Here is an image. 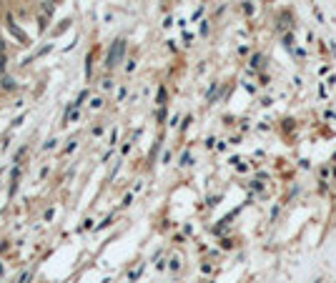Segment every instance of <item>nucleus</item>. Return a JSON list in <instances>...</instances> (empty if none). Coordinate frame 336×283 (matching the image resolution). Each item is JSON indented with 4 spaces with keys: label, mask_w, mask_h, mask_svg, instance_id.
I'll use <instances>...</instances> for the list:
<instances>
[{
    "label": "nucleus",
    "mask_w": 336,
    "mask_h": 283,
    "mask_svg": "<svg viewBox=\"0 0 336 283\" xmlns=\"http://www.w3.org/2000/svg\"><path fill=\"white\" fill-rule=\"evenodd\" d=\"M0 88H3V90H16L18 86H16V80H13L10 76H6L3 80H0Z\"/></svg>",
    "instance_id": "7ed1b4c3"
},
{
    "label": "nucleus",
    "mask_w": 336,
    "mask_h": 283,
    "mask_svg": "<svg viewBox=\"0 0 336 283\" xmlns=\"http://www.w3.org/2000/svg\"><path fill=\"white\" fill-rule=\"evenodd\" d=\"M50 3H53V0H50Z\"/></svg>",
    "instance_id": "6e6552de"
},
{
    "label": "nucleus",
    "mask_w": 336,
    "mask_h": 283,
    "mask_svg": "<svg viewBox=\"0 0 336 283\" xmlns=\"http://www.w3.org/2000/svg\"><path fill=\"white\" fill-rule=\"evenodd\" d=\"M100 88H103V90H113V80H108V78H106V80H103V86H100Z\"/></svg>",
    "instance_id": "423d86ee"
},
{
    "label": "nucleus",
    "mask_w": 336,
    "mask_h": 283,
    "mask_svg": "<svg viewBox=\"0 0 336 283\" xmlns=\"http://www.w3.org/2000/svg\"><path fill=\"white\" fill-rule=\"evenodd\" d=\"M103 103H106L103 98H93V100H90V108H93V110H100V108H103Z\"/></svg>",
    "instance_id": "20e7f679"
},
{
    "label": "nucleus",
    "mask_w": 336,
    "mask_h": 283,
    "mask_svg": "<svg viewBox=\"0 0 336 283\" xmlns=\"http://www.w3.org/2000/svg\"><path fill=\"white\" fill-rule=\"evenodd\" d=\"M123 53H126V40L123 38H116L113 43H110V48H108V56H106V68L108 70H113L120 60H123Z\"/></svg>",
    "instance_id": "f257e3e1"
},
{
    "label": "nucleus",
    "mask_w": 336,
    "mask_h": 283,
    "mask_svg": "<svg viewBox=\"0 0 336 283\" xmlns=\"http://www.w3.org/2000/svg\"><path fill=\"white\" fill-rule=\"evenodd\" d=\"M0 90H3V88H0Z\"/></svg>",
    "instance_id": "1a4fd4ad"
},
{
    "label": "nucleus",
    "mask_w": 336,
    "mask_h": 283,
    "mask_svg": "<svg viewBox=\"0 0 336 283\" xmlns=\"http://www.w3.org/2000/svg\"><path fill=\"white\" fill-rule=\"evenodd\" d=\"M8 28H10V33H13V36H16V38H18L20 43H26V46H30V40H28V36H26V33H23V30H20V28H18L16 23H13V18H8Z\"/></svg>",
    "instance_id": "f03ea898"
},
{
    "label": "nucleus",
    "mask_w": 336,
    "mask_h": 283,
    "mask_svg": "<svg viewBox=\"0 0 336 283\" xmlns=\"http://www.w3.org/2000/svg\"><path fill=\"white\" fill-rule=\"evenodd\" d=\"M0 56H8V46H6L3 38H0Z\"/></svg>",
    "instance_id": "39448f33"
},
{
    "label": "nucleus",
    "mask_w": 336,
    "mask_h": 283,
    "mask_svg": "<svg viewBox=\"0 0 336 283\" xmlns=\"http://www.w3.org/2000/svg\"><path fill=\"white\" fill-rule=\"evenodd\" d=\"M56 143H58V140H46V146H43V148H46V150H53V148H56Z\"/></svg>",
    "instance_id": "0eeeda50"
}]
</instances>
